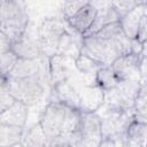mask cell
Wrapping results in <instances>:
<instances>
[{
	"label": "cell",
	"instance_id": "5bb4252c",
	"mask_svg": "<svg viewBox=\"0 0 147 147\" xmlns=\"http://www.w3.org/2000/svg\"><path fill=\"white\" fill-rule=\"evenodd\" d=\"M10 51H13L17 57L22 59H37L42 55L39 40L26 37L25 32L20 39L11 42Z\"/></svg>",
	"mask_w": 147,
	"mask_h": 147
},
{
	"label": "cell",
	"instance_id": "f546056e",
	"mask_svg": "<svg viewBox=\"0 0 147 147\" xmlns=\"http://www.w3.org/2000/svg\"><path fill=\"white\" fill-rule=\"evenodd\" d=\"M0 2H1V0H0Z\"/></svg>",
	"mask_w": 147,
	"mask_h": 147
},
{
	"label": "cell",
	"instance_id": "44dd1931",
	"mask_svg": "<svg viewBox=\"0 0 147 147\" xmlns=\"http://www.w3.org/2000/svg\"><path fill=\"white\" fill-rule=\"evenodd\" d=\"M146 84L141 85L133 105V114L134 121L147 123V105H146Z\"/></svg>",
	"mask_w": 147,
	"mask_h": 147
},
{
	"label": "cell",
	"instance_id": "52a82bcc",
	"mask_svg": "<svg viewBox=\"0 0 147 147\" xmlns=\"http://www.w3.org/2000/svg\"><path fill=\"white\" fill-rule=\"evenodd\" d=\"M146 55V51L141 54L127 53L117 57L111 64V69L118 80H138L141 83L139 74V63L142 56Z\"/></svg>",
	"mask_w": 147,
	"mask_h": 147
},
{
	"label": "cell",
	"instance_id": "f1b7e54d",
	"mask_svg": "<svg viewBox=\"0 0 147 147\" xmlns=\"http://www.w3.org/2000/svg\"><path fill=\"white\" fill-rule=\"evenodd\" d=\"M141 3H146V0H139Z\"/></svg>",
	"mask_w": 147,
	"mask_h": 147
},
{
	"label": "cell",
	"instance_id": "4fadbf2b",
	"mask_svg": "<svg viewBox=\"0 0 147 147\" xmlns=\"http://www.w3.org/2000/svg\"><path fill=\"white\" fill-rule=\"evenodd\" d=\"M52 95H53L52 101H60V102H63L72 108L79 109L78 90L70 83L69 79L62 80V82L53 85Z\"/></svg>",
	"mask_w": 147,
	"mask_h": 147
},
{
	"label": "cell",
	"instance_id": "9a60e30c",
	"mask_svg": "<svg viewBox=\"0 0 147 147\" xmlns=\"http://www.w3.org/2000/svg\"><path fill=\"white\" fill-rule=\"evenodd\" d=\"M95 15H96V10L87 3L84 7H82L79 10H77L71 17H69L67 22L75 31H77L83 36L91 26Z\"/></svg>",
	"mask_w": 147,
	"mask_h": 147
},
{
	"label": "cell",
	"instance_id": "6da1fadb",
	"mask_svg": "<svg viewBox=\"0 0 147 147\" xmlns=\"http://www.w3.org/2000/svg\"><path fill=\"white\" fill-rule=\"evenodd\" d=\"M127 53H131V39L125 36L118 21L82 39L80 54L102 65H110L117 57Z\"/></svg>",
	"mask_w": 147,
	"mask_h": 147
},
{
	"label": "cell",
	"instance_id": "d4e9b609",
	"mask_svg": "<svg viewBox=\"0 0 147 147\" xmlns=\"http://www.w3.org/2000/svg\"><path fill=\"white\" fill-rule=\"evenodd\" d=\"M113 1V8L117 11V14L123 16L125 13L134 8L137 5L141 3L139 0H111Z\"/></svg>",
	"mask_w": 147,
	"mask_h": 147
},
{
	"label": "cell",
	"instance_id": "603a6c76",
	"mask_svg": "<svg viewBox=\"0 0 147 147\" xmlns=\"http://www.w3.org/2000/svg\"><path fill=\"white\" fill-rule=\"evenodd\" d=\"M88 3V0H63V14L65 20L71 17L77 10H79L82 7Z\"/></svg>",
	"mask_w": 147,
	"mask_h": 147
},
{
	"label": "cell",
	"instance_id": "83f0119b",
	"mask_svg": "<svg viewBox=\"0 0 147 147\" xmlns=\"http://www.w3.org/2000/svg\"><path fill=\"white\" fill-rule=\"evenodd\" d=\"M10 48H11V41H10V39L2 31H0V54L10 51Z\"/></svg>",
	"mask_w": 147,
	"mask_h": 147
},
{
	"label": "cell",
	"instance_id": "484cf974",
	"mask_svg": "<svg viewBox=\"0 0 147 147\" xmlns=\"http://www.w3.org/2000/svg\"><path fill=\"white\" fill-rule=\"evenodd\" d=\"M147 16L144 15L140 20V23L138 25V31H137V37L136 39L139 42H146V37H147Z\"/></svg>",
	"mask_w": 147,
	"mask_h": 147
},
{
	"label": "cell",
	"instance_id": "7a4b0ae2",
	"mask_svg": "<svg viewBox=\"0 0 147 147\" xmlns=\"http://www.w3.org/2000/svg\"><path fill=\"white\" fill-rule=\"evenodd\" d=\"M80 110L72 108L60 101H51L45 108L40 125L47 137V140L63 134H69L79 130ZM48 146V144H47Z\"/></svg>",
	"mask_w": 147,
	"mask_h": 147
},
{
	"label": "cell",
	"instance_id": "4316f807",
	"mask_svg": "<svg viewBox=\"0 0 147 147\" xmlns=\"http://www.w3.org/2000/svg\"><path fill=\"white\" fill-rule=\"evenodd\" d=\"M88 5L92 6L96 11H103L113 8L111 0H88Z\"/></svg>",
	"mask_w": 147,
	"mask_h": 147
},
{
	"label": "cell",
	"instance_id": "3957f363",
	"mask_svg": "<svg viewBox=\"0 0 147 147\" xmlns=\"http://www.w3.org/2000/svg\"><path fill=\"white\" fill-rule=\"evenodd\" d=\"M28 10L24 0H1L0 2V31L11 42L20 39L28 28Z\"/></svg>",
	"mask_w": 147,
	"mask_h": 147
},
{
	"label": "cell",
	"instance_id": "e0dca14e",
	"mask_svg": "<svg viewBox=\"0 0 147 147\" xmlns=\"http://www.w3.org/2000/svg\"><path fill=\"white\" fill-rule=\"evenodd\" d=\"M118 20H119V15L117 14V11L114 8H110L108 10H103V11H96V15H95L91 26L83 34V37L93 34V33L98 32L100 29H102L105 25L113 23V22H117Z\"/></svg>",
	"mask_w": 147,
	"mask_h": 147
},
{
	"label": "cell",
	"instance_id": "ac0fdd59",
	"mask_svg": "<svg viewBox=\"0 0 147 147\" xmlns=\"http://www.w3.org/2000/svg\"><path fill=\"white\" fill-rule=\"evenodd\" d=\"M47 137L40 125V123L31 126L28 131H23L21 138L22 146H47Z\"/></svg>",
	"mask_w": 147,
	"mask_h": 147
},
{
	"label": "cell",
	"instance_id": "8992f818",
	"mask_svg": "<svg viewBox=\"0 0 147 147\" xmlns=\"http://www.w3.org/2000/svg\"><path fill=\"white\" fill-rule=\"evenodd\" d=\"M64 31L65 26L63 22L59 20H46L41 24L38 40L44 55L51 57L52 55L56 54L59 40Z\"/></svg>",
	"mask_w": 147,
	"mask_h": 147
},
{
	"label": "cell",
	"instance_id": "cb8c5ba5",
	"mask_svg": "<svg viewBox=\"0 0 147 147\" xmlns=\"http://www.w3.org/2000/svg\"><path fill=\"white\" fill-rule=\"evenodd\" d=\"M14 101L15 99L6 85V79L0 78V113L8 108Z\"/></svg>",
	"mask_w": 147,
	"mask_h": 147
},
{
	"label": "cell",
	"instance_id": "7c38bea8",
	"mask_svg": "<svg viewBox=\"0 0 147 147\" xmlns=\"http://www.w3.org/2000/svg\"><path fill=\"white\" fill-rule=\"evenodd\" d=\"M144 15H146V3H139L119 17L118 22L121 28L129 39H134L137 37L138 25Z\"/></svg>",
	"mask_w": 147,
	"mask_h": 147
},
{
	"label": "cell",
	"instance_id": "d6986e66",
	"mask_svg": "<svg viewBox=\"0 0 147 147\" xmlns=\"http://www.w3.org/2000/svg\"><path fill=\"white\" fill-rule=\"evenodd\" d=\"M23 127L10 126L0 123V146L21 145Z\"/></svg>",
	"mask_w": 147,
	"mask_h": 147
},
{
	"label": "cell",
	"instance_id": "277c9868",
	"mask_svg": "<svg viewBox=\"0 0 147 147\" xmlns=\"http://www.w3.org/2000/svg\"><path fill=\"white\" fill-rule=\"evenodd\" d=\"M6 85L15 100L22 101L28 107L37 105L44 96V80L39 75L23 78L8 77Z\"/></svg>",
	"mask_w": 147,
	"mask_h": 147
},
{
	"label": "cell",
	"instance_id": "5b68a950",
	"mask_svg": "<svg viewBox=\"0 0 147 147\" xmlns=\"http://www.w3.org/2000/svg\"><path fill=\"white\" fill-rule=\"evenodd\" d=\"M140 87L141 83L138 80H119L116 86L103 90L102 106L111 109H132Z\"/></svg>",
	"mask_w": 147,
	"mask_h": 147
},
{
	"label": "cell",
	"instance_id": "7402d4cb",
	"mask_svg": "<svg viewBox=\"0 0 147 147\" xmlns=\"http://www.w3.org/2000/svg\"><path fill=\"white\" fill-rule=\"evenodd\" d=\"M17 60V56L13 51H8L6 53L0 54V78L7 79L14 64Z\"/></svg>",
	"mask_w": 147,
	"mask_h": 147
},
{
	"label": "cell",
	"instance_id": "30bf717a",
	"mask_svg": "<svg viewBox=\"0 0 147 147\" xmlns=\"http://www.w3.org/2000/svg\"><path fill=\"white\" fill-rule=\"evenodd\" d=\"M72 65H75V59L67 56V55H60L55 54L49 57V79L53 85L69 79L72 74L71 69Z\"/></svg>",
	"mask_w": 147,
	"mask_h": 147
},
{
	"label": "cell",
	"instance_id": "9c48e42d",
	"mask_svg": "<svg viewBox=\"0 0 147 147\" xmlns=\"http://www.w3.org/2000/svg\"><path fill=\"white\" fill-rule=\"evenodd\" d=\"M79 94V110L83 113L96 111L103 103V90L98 85H85L78 90Z\"/></svg>",
	"mask_w": 147,
	"mask_h": 147
},
{
	"label": "cell",
	"instance_id": "ba28073f",
	"mask_svg": "<svg viewBox=\"0 0 147 147\" xmlns=\"http://www.w3.org/2000/svg\"><path fill=\"white\" fill-rule=\"evenodd\" d=\"M80 113V146H99L102 140L100 116L96 111Z\"/></svg>",
	"mask_w": 147,
	"mask_h": 147
},
{
	"label": "cell",
	"instance_id": "ffe728a7",
	"mask_svg": "<svg viewBox=\"0 0 147 147\" xmlns=\"http://www.w3.org/2000/svg\"><path fill=\"white\" fill-rule=\"evenodd\" d=\"M95 82L102 90H108L119 82L110 65H101L95 74Z\"/></svg>",
	"mask_w": 147,
	"mask_h": 147
},
{
	"label": "cell",
	"instance_id": "2e32d148",
	"mask_svg": "<svg viewBox=\"0 0 147 147\" xmlns=\"http://www.w3.org/2000/svg\"><path fill=\"white\" fill-rule=\"evenodd\" d=\"M147 137V124L133 121L125 133V146L144 147Z\"/></svg>",
	"mask_w": 147,
	"mask_h": 147
},
{
	"label": "cell",
	"instance_id": "8fae6325",
	"mask_svg": "<svg viewBox=\"0 0 147 147\" xmlns=\"http://www.w3.org/2000/svg\"><path fill=\"white\" fill-rule=\"evenodd\" d=\"M29 107L22 101L15 100L8 108L0 113V123L10 126L24 127L28 119Z\"/></svg>",
	"mask_w": 147,
	"mask_h": 147
}]
</instances>
